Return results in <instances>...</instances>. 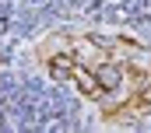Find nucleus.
Wrapping results in <instances>:
<instances>
[{"label":"nucleus","mask_w":151,"mask_h":133,"mask_svg":"<svg viewBox=\"0 0 151 133\" xmlns=\"http://www.w3.org/2000/svg\"><path fill=\"white\" fill-rule=\"evenodd\" d=\"M67 81H70V84H77V91H81L84 98H91V102H102V98H106V88H102L99 74H91L88 66H81L77 60L70 63V74H67Z\"/></svg>","instance_id":"obj_1"},{"label":"nucleus","mask_w":151,"mask_h":133,"mask_svg":"<svg viewBox=\"0 0 151 133\" xmlns=\"http://www.w3.org/2000/svg\"><path fill=\"white\" fill-rule=\"evenodd\" d=\"M70 63H74V56H53V60H49V74H53L56 81H67Z\"/></svg>","instance_id":"obj_2"},{"label":"nucleus","mask_w":151,"mask_h":133,"mask_svg":"<svg viewBox=\"0 0 151 133\" xmlns=\"http://www.w3.org/2000/svg\"><path fill=\"white\" fill-rule=\"evenodd\" d=\"M99 81H102L106 91H113L116 84H119V66H102V70H99Z\"/></svg>","instance_id":"obj_3"}]
</instances>
